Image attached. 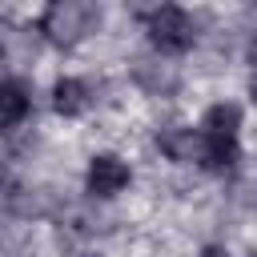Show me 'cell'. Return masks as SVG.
<instances>
[{
  "label": "cell",
  "instance_id": "cell-1",
  "mask_svg": "<svg viewBox=\"0 0 257 257\" xmlns=\"http://www.w3.org/2000/svg\"><path fill=\"white\" fill-rule=\"evenodd\" d=\"M237 128H241V108L221 100L205 112L201 120V137H205V169H233L237 161Z\"/></svg>",
  "mask_w": 257,
  "mask_h": 257
},
{
  "label": "cell",
  "instance_id": "cell-2",
  "mask_svg": "<svg viewBox=\"0 0 257 257\" xmlns=\"http://www.w3.org/2000/svg\"><path fill=\"white\" fill-rule=\"evenodd\" d=\"M96 20H100V8H96V4H88V0H56V4H48L44 20H40V32H44L52 44L68 48V44H76L84 32H92Z\"/></svg>",
  "mask_w": 257,
  "mask_h": 257
},
{
  "label": "cell",
  "instance_id": "cell-3",
  "mask_svg": "<svg viewBox=\"0 0 257 257\" xmlns=\"http://www.w3.org/2000/svg\"><path fill=\"white\" fill-rule=\"evenodd\" d=\"M149 36L161 52H185V48H193V20L185 8L165 4L149 16Z\"/></svg>",
  "mask_w": 257,
  "mask_h": 257
},
{
  "label": "cell",
  "instance_id": "cell-4",
  "mask_svg": "<svg viewBox=\"0 0 257 257\" xmlns=\"http://www.w3.org/2000/svg\"><path fill=\"white\" fill-rule=\"evenodd\" d=\"M124 185H128V165L120 157H112V153L92 157V165H88V193L92 197H116Z\"/></svg>",
  "mask_w": 257,
  "mask_h": 257
},
{
  "label": "cell",
  "instance_id": "cell-5",
  "mask_svg": "<svg viewBox=\"0 0 257 257\" xmlns=\"http://www.w3.org/2000/svg\"><path fill=\"white\" fill-rule=\"evenodd\" d=\"M157 149H161L169 161H181V165L205 161V137L193 133V128H161V133H157Z\"/></svg>",
  "mask_w": 257,
  "mask_h": 257
},
{
  "label": "cell",
  "instance_id": "cell-6",
  "mask_svg": "<svg viewBox=\"0 0 257 257\" xmlns=\"http://www.w3.org/2000/svg\"><path fill=\"white\" fill-rule=\"evenodd\" d=\"M133 80H137L149 96H169V92H177V84H181V76H177V68H173V64L145 60V56L133 64Z\"/></svg>",
  "mask_w": 257,
  "mask_h": 257
},
{
  "label": "cell",
  "instance_id": "cell-7",
  "mask_svg": "<svg viewBox=\"0 0 257 257\" xmlns=\"http://www.w3.org/2000/svg\"><path fill=\"white\" fill-rule=\"evenodd\" d=\"M88 84L84 80H76V76H64V80H56V88H52V108L60 112V116H80L84 108H88Z\"/></svg>",
  "mask_w": 257,
  "mask_h": 257
},
{
  "label": "cell",
  "instance_id": "cell-8",
  "mask_svg": "<svg viewBox=\"0 0 257 257\" xmlns=\"http://www.w3.org/2000/svg\"><path fill=\"white\" fill-rule=\"evenodd\" d=\"M28 116V84L8 76L4 80V92H0V124L4 128H16L20 120Z\"/></svg>",
  "mask_w": 257,
  "mask_h": 257
},
{
  "label": "cell",
  "instance_id": "cell-9",
  "mask_svg": "<svg viewBox=\"0 0 257 257\" xmlns=\"http://www.w3.org/2000/svg\"><path fill=\"white\" fill-rule=\"evenodd\" d=\"M201 257H229V253H225L221 245H205V249H201Z\"/></svg>",
  "mask_w": 257,
  "mask_h": 257
},
{
  "label": "cell",
  "instance_id": "cell-10",
  "mask_svg": "<svg viewBox=\"0 0 257 257\" xmlns=\"http://www.w3.org/2000/svg\"><path fill=\"white\" fill-rule=\"evenodd\" d=\"M249 92H253V100H257V68H253V76H249Z\"/></svg>",
  "mask_w": 257,
  "mask_h": 257
},
{
  "label": "cell",
  "instance_id": "cell-11",
  "mask_svg": "<svg viewBox=\"0 0 257 257\" xmlns=\"http://www.w3.org/2000/svg\"><path fill=\"white\" fill-rule=\"evenodd\" d=\"M80 257H96V253H80Z\"/></svg>",
  "mask_w": 257,
  "mask_h": 257
}]
</instances>
